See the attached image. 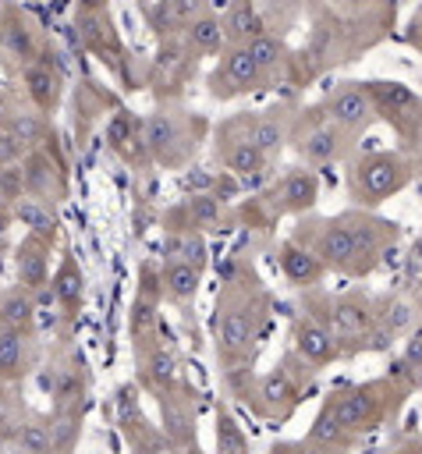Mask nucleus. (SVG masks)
<instances>
[{
    "label": "nucleus",
    "instance_id": "nucleus-1",
    "mask_svg": "<svg viewBox=\"0 0 422 454\" xmlns=\"http://www.w3.org/2000/svg\"><path fill=\"white\" fill-rule=\"evenodd\" d=\"M309 35L294 50L291 85H305L330 67L358 60L379 46L397 21V0H309Z\"/></svg>",
    "mask_w": 422,
    "mask_h": 454
},
{
    "label": "nucleus",
    "instance_id": "nucleus-2",
    "mask_svg": "<svg viewBox=\"0 0 422 454\" xmlns=\"http://www.w3.org/2000/svg\"><path fill=\"white\" fill-rule=\"evenodd\" d=\"M273 291L262 284L252 259L234 255L223 270V284L213 298V355L220 365V376H241L252 372V362L259 355V344L270 333L273 323Z\"/></svg>",
    "mask_w": 422,
    "mask_h": 454
},
{
    "label": "nucleus",
    "instance_id": "nucleus-3",
    "mask_svg": "<svg viewBox=\"0 0 422 454\" xmlns=\"http://www.w3.org/2000/svg\"><path fill=\"white\" fill-rule=\"evenodd\" d=\"M287 238L305 245L330 273L365 280L387 266V255L401 241V223L379 216L376 209L348 206L333 216H298Z\"/></svg>",
    "mask_w": 422,
    "mask_h": 454
},
{
    "label": "nucleus",
    "instance_id": "nucleus-4",
    "mask_svg": "<svg viewBox=\"0 0 422 454\" xmlns=\"http://www.w3.org/2000/svg\"><path fill=\"white\" fill-rule=\"evenodd\" d=\"M418 387H415L411 372L397 358L390 365V372H383V376H369L362 383H340V387L326 390L305 436L340 447V450H355L369 433L390 426L397 419L401 404Z\"/></svg>",
    "mask_w": 422,
    "mask_h": 454
},
{
    "label": "nucleus",
    "instance_id": "nucleus-5",
    "mask_svg": "<svg viewBox=\"0 0 422 454\" xmlns=\"http://www.w3.org/2000/svg\"><path fill=\"white\" fill-rule=\"evenodd\" d=\"M316 376L319 372L312 365H305L287 348L273 369H266V372H241V376H231L223 383L234 390L238 401L248 404V411L255 419H262L270 426H280V422H287L298 411V404L305 401V394H309Z\"/></svg>",
    "mask_w": 422,
    "mask_h": 454
},
{
    "label": "nucleus",
    "instance_id": "nucleus-6",
    "mask_svg": "<svg viewBox=\"0 0 422 454\" xmlns=\"http://www.w3.org/2000/svg\"><path fill=\"white\" fill-rule=\"evenodd\" d=\"M298 309L316 316L333 333L344 358H355V355H365V351H383L379 348V326H376V294H369L362 287L330 294L319 284L312 291H301Z\"/></svg>",
    "mask_w": 422,
    "mask_h": 454
},
{
    "label": "nucleus",
    "instance_id": "nucleus-7",
    "mask_svg": "<svg viewBox=\"0 0 422 454\" xmlns=\"http://www.w3.org/2000/svg\"><path fill=\"white\" fill-rule=\"evenodd\" d=\"M418 177L415 163L401 149H358L344 163V188L351 206L379 209Z\"/></svg>",
    "mask_w": 422,
    "mask_h": 454
},
{
    "label": "nucleus",
    "instance_id": "nucleus-8",
    "mask_svg": "<svg viewBox=\"0 0 422 454\" xmlns=\"http://www.w3.org/2000/svg\"><path fill=\"white\" fill-rule=\"evenodd\" d=\"M142 124H145L149 156L163 170H188L191 160L199 156L206 135L213 131L206 117L191 114L184 106H174V103H163V106L149 110L142 117Z\"/></svg>",
    "mask_w": 422,
    "mask_h": 454
},
{
    "label": "nucleus",
    "instance_id": "nucleus-9",
    "mask_svg": "<svg viewBox=\"0 0 422 454\" xmlns=\"http://www.w3.org/2000/svg\"><path fill=\"white\" fill-rule=\"evenodd\" d=\"M291 149L298 156V163L305 167H333V163H348L358 153V138L351 131H344L340 124H333L316 103L301 106L294 117V131H291Z\"/></svg>",
    "mask_w": 422,
    "mask_h": 454
},
{
    "label": "nucleus",
    "instance_id": "nucleus-10",
    "mask_svg": "<svg viewBox=\"0 0 422 454\" xmlns=\"http://www.w3.org/2000/svg\"><path fill=\"white\" fill-rule=\"evenodd\" d=\"M365 85L372 92V103H376L379 121H387L394 128L397 149L415 163V170L422 177V96L411 85H404V82L372 78Z\"/></svg>",
    "mask_w": 422,
    "mask_h": 454
},
{
    "label": "nucleus",
    "instance_id": "nucleus-11",
    "mask_svg": "<svg viewBox=\"0 0 422 454\" xmlns=\"http://www.w3.org/2000/svg\"><path fill=\"white\" fill-rule=\"evenodd\" d=\"M163 287H160V262L145 259L138 270V287L128 309V337H131V355L142 358L152 348L163 344Z\"/></svg>",
    "mask_w": 422,
    "mask_h": 454
},
{
    "label": "nucleus",
    "instance_id": "nucleus-12",
    "mask_svg": "<svg viewBox=\"0 0 422 454\" xmlns=\"http://www.w3.org/2000/svg\"><path fill=\"white\" fill-rule=\"evenodd\" d=\"M262 89H273V82L259 67V60L248 50V43L223 46L216 53V64L206 74V96L209 99H220V103L241 99V96H252V92H262Z\"/></svg>",
    "mask_w": 422,
    "mask_h": 454
},
{
    "label": "nucleus",
    "instance_id": "nucleus-13",
    "mask_svg": "<svg viewBox=\"0 0 422 454\" xmlns=\"http://www.w3.org/2000/svg\"><path fill=\"white\" fill-rule=\"evenodd\" d=\"M298 103H273L266 110H241L223 117V124L231 131H238L241 138H248L255 149H262L273 163L284 156V149H291V131H294V117H298Z\"/></svg>",
    "mask_w": 422,
    "mask_h": 454
},
{
    "label": "nucleus",
    "instance_id": "nucleus-14",
    "mask_svg": "<svg viewBox=\"0 0 422 454\" xmlns=\"http://www.w3.org/2000/svg\"><path fill=\"white\" fill-rule=\"evenodd\" d=\"M156 397V408H160V429H163V440H167V450L177 454V450H195L199 447V390L188 383V380H177L174 387L152 394Z\"/></svg>",
    "mask_w": 422,
    "mask_h": 454
},
{
    "label": "nucleus",
    "instance_id": "nucleus-15",
    "mask_svg": "<svg viewBox=\"0 0 422 454\" xmlns=\"http://www.w3.org/2000/svg\"><path fill=\"white\" fill-rule=\"evenodd\" d=\"M213 160H216V167L220 170H227V174H234L241 184H270L277 174H273V160L262 153V149H255L248 138H241L238 131H231L223 121L220 124H213Z\"/></svg>",
    "mask_w": 422,
    "mask_h": 454
},
{
    "label": "nucleus",
    "instance_id": "nucleus-16",
    "mask_svg": "<svg viewBox=\"0 0 422 454\" xmlns=\"http://www.w3.org/2000/svg\"><path fill=\"white\" fill-rule=\"evenodd\" d=\"M333 124H340L344 131H351L355 138H362L372 124H376V103L365 82H337L319 103H316Z\"/></svg>",
    "mask_w": 422,
    "mask_h": 454
},
{
    "label": "nucleus",
    "instance_id": "nucleus-17",
    "mask_svg": "<svg viewBox=\"0 0 422 454\" xmlns=\"http://www.w3.org/2000/svg\"><path fill=\"white\" fill-rule=\"evenodd\" d=\"M138 383H121L113 390V411H117V429L128 443L131 454H163L167 450V440H163V429H156L145 411H142V401H138Z\"/></svg>",
    "mask_w": 422,
    "mask_h": 454
},
{
    "label": "nucleus",
    "instance_id": "nucleus-18",
    "mask_svg": "<svg viewBox=\"0 0 422 454\" xmlns=\"http://www.w3.org/2000/svg\"><path fill=\"white\" fill-rule=\"evenodd\" d=\"M163 231H223L227 223H234V209L231 202L216 199V195H184L181 202L167 206L160 216Z\"/></svg>",
    "mask_w": 422,
    "mask_h": 454
},
{
    "label": "nucleus",
    "instance_id": "nucleus-19",
    "mask_svg": "<svg viewBox=\"0 0 422 454\" xmlns=\"http://www.w3.org/2000/svg\"><path fill=\"white\" fill-rule=\"evenodd\" d=\"M287 348H291L305 365H312L316 372H323V369H330L333 362L344 358L340 348H337V340H333V333H330L316 316H309L305 309H294V316H291Z\"/></svg>",
    "mask_w": 422,
    "mask_h": 454
},
{
    "label": "nucleus",
    "instance_id": "nucleus-20",
    "mask_svg": "<svg viewBox=\"0 0 422 454\" xmlns=\"http://www.w3.org/2000/svg\"><path fill=\"white\" fill-rule=\"evenodd\" d=\"M103 138H106V149L113 156H121L131 170H142V167H152V156H149V145H145V124L138 114H131L128 106H117L106 124H103Z\"/></svg>",
    "mask_w": 422,
    "mask_h": 454
},
{
    "label": "nucleus",
    "instance_id": "nucleus-21",
    "mask_svg": "<svg viewBox=\"0 0 422 454\" xmlns=\"http://www.w3.org/2000/svg\"><path fill=\"white\" fill-rule=\"evenodd\" d=\"M74 32H78V43L99 57L103 64H110L113 74H121L124 67V43L110 21V11H74Z\"/></svg>",
    "mask_w": 422,
    "mask_h": 454
},
{
    "label": "nucleus",
    "instance_id": "nucleus-22",
    "mask_svg": "<svg viewBox=\"0 0 422 454\" xmlns=\"http://www.w3.org/2000/svg\"><path fill=\"white\" fill-rule=\"evenodd\" d=\"M43 50H46V39L39 35L35 21H32L25 11H18V7L7 4L4 14H0V53H4L11 64L28 67L32 60L43 57Z\"/></svg>",
    "mask_w": 422,
    "mask_h": 454
},
{
    "label": "nucleus",
    "instance_id": "nucleus-23",
    "mask_svg": "<svg viewBox=\"0 0 422 454\" xmlns=\"http://www.w3.org/2000/svg\"><path fill=\"white\" fill-rule=\"evenodd\" d=\"M57 241L43 238L35 231H25L21 241L14 245V284L28 287L32 294H43L50 287V259H53Z\"/></svg>",
    "mask_w": 422,
    "mask_h": 454
},
{
    "label": "nucleus",
    "instance_id": "nucleus-24",
    "mask_svg": "<svg viewBox=\"0 0 422 454\" xmlns=\"http://www.w3.org/2000/svg\"><path fill=\"white\" fill-rule=\"evenodd\" d=\"M18 170H21V188H25V195L43 199V202H60V195H64V167H60V160L50 153L46 142H43L39 149L25 153V156L18 160Z\"/></svg>",
    "mask_w": 422,
    "mask_h": 454
},
{
    "label": "nucleus",
    "instance_id": "nucleus-25",
    "mask_svg": "<svg viewBox=\"0 0 422 454\" xmlns=\"http://www.w3.org/2000/svg\"><path fill=\"white\" fill-rule=\"evenodd\" d=\"M21 85H25L28 103L35 106V114L50 117V114L60 106V99H64V71H60V64L53 60L50 46L43 50L39 60H32L28 67H21Z\"/></svg>",
    "mask_w": 422,
    "mask_h": 454
},
{
    "label": "nucleus",
    "instance_id": "nucleus-26",
    "mask_svg": "<svg viewBox=\"0 0 422 454\" xmlns=\"http://www.w3.org/2000/svg\"><path fill=\"white\" fill-rule=\"evenodd\" d=\"M273 259H277V270H280L284 284H291L294 291H312L330 277V270L305 245H298L294 238H280L277 248H273Z\"/></svg>",
    "mask_w": 422,
    "mask_h": 454
},
{
    "label": "nucleus",
    "instance_id": "nucleus-27",
    "mask_svg": "<svg viewBox=\"0 0 422 454\" xmlns=\"http://www.w3.org/2000/svg\"><path fill=\"white\" fill-rule=\"evenodd\" d=\"M50 291H53V305L60 309V319L71 326L82 316V305H85V270H82V262L71 248L60 252V259L53 266V277H50Z\"/></svg>",
    "mask_w": 422,
    "mask_h": 454
},
{
    "label": "nucleus",
    "instance_id": "nucleus-28",
    "mask_svg": "<svg viewBox=\"0 0 422 454\" xmlns=\"http://www.w3.org/2000/svg\"><path fill=\"white\" fill-rule=\"evenodd\" d=\"M422 319V309L404 291H383L376 294V326H379V348L387 351L394 340H404L415 323Z\"/></svg>",
    "mask_w": 422,
    "mask_h": 454
},
{
    "label": "nucleus",
    "instance_id": "nucleus-29",
    "mask_svg": "<svg viewBox=\"0 0 422 454\" xmlns=\"http://www.w3.org/2000/svg\"><path fill=\"white\" fill-rule=\"evenodd\" d=\"M39 358V344L32 333H14V330H0V383L14 387L21 383Z\"/></svg>",
    "mask_w": 422,
    "mask_h": 454
},
{
    "label": "nucleus",
    "instance_id": "nucleus-30",
    "mask_svg": "<svg viewBox=\"0 0 422 454\" xmlns=\"http://www.w3.org/2000/svg\"><path fill=\"white\" fill-rule=\"evenodd\" d=\"M202 273L191 262H160V287H163V301L174 309H191L202 287Z\"/></svg>",
    "mask_w": 422,
    "mask_h": 454
},
{
    "label": "nucleus",
    "instance_id": "nucleus-31",
    "mask_svg": "<svg viewBox=\"0 0 422 454\" xmlns=\"http://www.w3.org/2000/svg\"><path fill=\"white\" fill-rule=\"evenodd\" d=\"M35 323H39V301L28 287L11 284L0 287V330H14V333H32L35 337Z\"/></svg>",
    "mask_w": 422,
    "mask_h": 454
},
{
    "label": "nucleus",
    "instance_id": "nucleus-32",
    "mask_svg": "<svg viewBox=\"0 0 422 454\" xmlns=\"http://www.w3.org/2000/svg\"><path fill=\"white\" fill-rule=\"evenodd\" d=\"M135 383L142 387V390H149V394H160V390H167V387H174L177 380H184L181 376V365H177V355L167 348V344H160V348H152L149 355H142V358H135Z\"/></svg>",
    "mask_w": 422,
    "mask_h": 454
},
{
    "label": "nucleus",
    "instance_id": "nucleus-33",
    "mask_svg": "<svg viewBox=\"0 0 422 454\" xmlns=\"http://www.w3.org/2000/svg\"><path fill=\"white\" fill-rule=\"evenodd\" d=\"M220 21H223V39H227V46H234V43H248V39L270 32L259 0H231V4L223 7Z\"/></svg>",
    "mask_w": 422,
    "mask_h": 454
},
{
    "label": "nucleus",
    "instance_id": "nucleus-34",
    "mask_svg": "<svg viewBox=\"0 0 422 454\" xmlns=\"http://www.w3.org/2000/svg\"><path fill=\"white\" fill-rule=\"evenodd\" d=\"M160 262H191L199 270L209 266V241L199 231H163Z\"/></svg>",
    "mask_w": 422,
    "mask_h": 454
},
{
    "label": "nucleus",
    "instance_id": "nucleus-35",
    "mask_svg": "<svg viewBox=\"0 0 422 454\" xmlns=\"http://www.w3.org/2000/svg\"><path fill=\"white\" fill-rule=\"evenodd\" d=\"M181 43L191 57H209V53H220L227 46L223 39V21L216 11H206L202 18H195L184 32H181Z\"/></svg>",
    "mask_w": 422,
    "mask_h": 454
},
{
    "label": "nucleus",
    "instance_id": "nucleus-36",
    "mask_svg": "<svg viewBox=\"0 0 422 454\" xmlns=\"http://www.w3.org/2000/svg\"><path fill=\"white\" fill-rule=\"evenodd\" d=\"M213 436H216V454H248V436H245V429H241V422L227 401L216 404Z\"/></svg>",
    "mask_w": 422,
    "mask_h": 454
},
{
    "label": "nucleus",
    "instance_id": "nucleus-37",
    "mask_svg": "<svg viewBox=\"0 0 422 454\" xmlns=\"http://www.w3.org/2000/svg\"><path fill=\"white\" fill-rule=\"evenodd\" d=\"M11 443L25 454H53V436H50V419H18Z\"/></svg>",
    "mask_w": 422,
    "mask_h": 454
},
{
    "label": "nucleus",
    "instance_id": "nucleus-38",
    "mask_svg": "<svg viewBox=\"0 0 422 454\" xmlns=\"http://www.w3.org/2000/svg\"><path fill=\"white\" fill-rule=\"evenodd\" d=\"M50 436H53V454H71L82 436V408H53Z\"/></svg>",
    "mask_w": 422,
    "mask_h": 454
},
{
    "label": "nucleus",
    "instance_id": "nucleus-39",
    "mask_svg": "<svg viewBox=\"0 0 422 454\" xmlns=\"http://www.w3.org/2000/svg\"><path fill=\"white\" fill-rule=\"evenodd\" d=\"M401 362L404 369L411 372L415 387H422V319L415 323V330L404 337V351H401Z\"/></svg>",
    "mask_w": 422,
    "mask_h": 454
},
{
    "label": "nucleus",
    "instance_id": "nucleus-40",
    "mask_svg": "<svg viewBox=\"0 0 422 454\" xmlns=\"http://www.w3.org/2000/svg\"><path fill=\"white\" fill-rule=\"evenodd\" d=\"M167 7H170V18H174L177 32H184L195 18H202L206 11H213V0H167Z\"/></svg>",
    "mask_w": 422,
    "mask_h": 454
},
{
    "label": "nucleus",
    "instance_id": "nucleus-41",
    "mask_svg": "<svg viewBox=\"0 0 422 454\" xmlns=\"http://www.w3.org/2000/svg\"><path fill=\"white\" fill-rule=\"evenodd\" d=\"M266 454H348V450H340V447H330V443H319V440L305 436V440H277Z\"/></svg>",
    "mask_w": 422,
    "mask_h": 454
},
{
    "label": "nucleus",
    "instance_id": "nucleus-42",
    "mask_svg": "<svg viewBox=\"0 0 422 454\" xmlns=\"http://www.w3.org/2000/svg\"><path fill=\"white\" fill-rule=\"evenodd\" d=\"M14 223V202H4L0 199V252H4V241H7V227Z\"/></svg>",
    "mask_w": 422,
    "mask_h": 454
},
{
    "label": "nucleus",
    "instance_id": "nucleus-43",
    "mask_svg": "<svg viewBox=\"0 0 422 454\" xmlns=\"http://www.w3.org/2000/svg\"><path fill=\"white\" fill-rule=\"evenodd\" d=\"M390 454H422V436H408V440H401Z\"/></svg>",
    "mask_w": 422,
    "mask_h": 454
},
{
    "label": "nucleus",
    "instance_id": "nucleus-44",
    "mask_svg": "<svg viewBox=\"0 0 422 454\" xmlns=\"http://www.w3.org/2000/svg\"><path fill=\"white\" fill-rule=\"evenodd\" d=\"M411 25H415V28H422V14H415V21H411ZM408 43L422 50V35H408Z\"/></svg>",
    "mask_w": 422,
    "mask_h": 454
},
{
    "label": "nucleus",
    "instance_id": "nucleus-45",
    "mask_svg": "<svg viewBox=\"0 0 422 454\" xmlns=\"http://www.w3.org/2000/svg\"><path fill=\"white\" fill-rule=\"evenodd\" d=\"M177 454H202V450H199V447H195V450H177Z\"/></svg>",
    "mask_w": 422,
    "mask_h": 454
},
{
    "label": "nucleus",
    "instance_id": "nucleus-46",
    "mask_svg": "<svg viewBox=\"0 0 422 454\" xmlns=\"http://www.w3.org/2000/svg\"><path fill=\"white\" fill-rule=\"evenodd\" d=\"M11 454H25V450H18V447H14V450H11Z\"/></svg>",
    "mask_w": 422,
    "mask_h": 454
},
{
    "label": "nucleus",
    "instance_id": "nucleus-47",
    "mask_svg": "<svg viewBox=\"0 0 422 454\" xmlns=\"http://www.w3.org/2000/svg\"><path fill=\"white\" fill-rule=\"evenodd\" d=\"M4 7H7V4H4V0H0V14H4Z\"/></svg>",
    "mask_w": 422,
    "mask_h": 454
},
{
    "label": "nucleus",
    "instance_id": "nucleus-48",
    "mask_svg": "<svg viewBox=\"0 0 422 454\" xmlns=\"http://www.w3.org/2000/svg\"><path fill=\"white\" fill-rule=\"evenodd\" d=\"M138 4H145V0H138Z\"/></svg>",
    "mask_w": 422,
    "mask_h": 454
},
{
    "label": "nucleus",
    "instance_id": "nucleus-49",
    "mask_svg": "<svg viewBox=\"0 0 422 454\" xmlns=\"http://www.w3.org/2000/svg\"><path fill=\"white\" fill-rule=\"evenodd\" d=\"M0 387H4V383H0Z\"/></svg>",
    "mask_w": 422,
    "mask_h": 454
}]
</instances>
